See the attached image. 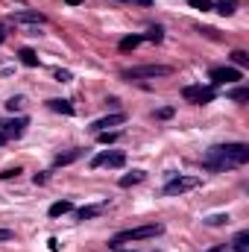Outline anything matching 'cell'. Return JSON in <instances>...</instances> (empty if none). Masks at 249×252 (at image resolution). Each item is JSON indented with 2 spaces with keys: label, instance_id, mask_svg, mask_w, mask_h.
Here are the masks:
<instances>
[{
  "label": "cell",
  "instance_id": "5",
  "mask_svg": "<svg viewBox=\"0 0 249 252\" xmlns=\"http://www.w3.org/2000/svg\"><path fill=\"white\" fill-rule=\"evenodd\" d=\"M182 97H185L187 103H193V106H205V103H211L217 97V91L211 85H185Z\"/></svg>",
  "mask_w": 249,
  "mask_h": 252
},
{
  "label": "cell",
  "instance_id": "6",
  "mask_svg": "<svg viewBox=\"0 0 249 252\" xmlns=\"http://www.w3.org/2000/svg\"><path fill=\"white\" fill-rule=\"evenodd\" d=\"M124 164H126L124 150H103L91 158V167H124Z\"/></svg>",
  "mask_w": 249,
  "mask_h": 252
},
{
  "label": "cell",
  "instance_id": "26",
  "mask_svg": "<svg viewBox=\"0 0 249 252\" xmlns=\"http://www.w3.org/2000/svg\"><path fill=\"white\" fill-rule=\"evenodd\" d=\"M156 118H158V121H167V118H173V106H164V109H158V112H156Z\"/></svg>",
  "mask_w": 249,
  "mask_h": 252
},
{
  "label": "cell",
  "instance_id": "33",
  "mask_svg": "<svg viewBox=\"0 0 249 252\" xmlns=\"http://www.w3.org/2000/svg\"><path fill=\"white\" fill-rule=\"evenodd\" d=\"M6 141H9V138H6V135H3V132H0V147H3V144H6Z\"/></svg>",
  "mask_w": 249,
  "mask_h": 252
},
{
  "label": "cell",
  "instance_id": "15",
  "mask_svg": "<svg viewBox=\"0 0 249 252\" xmlns=\"http://www.w3.org/2000/svg\"><path fill=\"white\" fill-rule=\"evenodd\" d=\"M97 214H103V205H85V208L76 211V220H91V217H97Z\"/></svg>",
  "mask_w": 249,
  "mask_h": 252
},
{
  "label": "cell",
  "instance_id": "27",
  "mask_svg": "<svg viewBox=\"0 0 249 252\" xmlns=\"http://www.w3.org/2000/svg\"><path fill=\"white\" fill-rule=\"evenodd\" d=\"M21 176V167H12V170H3L0 173V179H18Z\"/></svg>",
  "mask_w": 249,
  "mask_h": 252
},
{
  "label": "cell",
  "instance_id": "10",
  "mask_svg": "<svg viewBox=\"0 0 249 252\" xmlns=\"http://www.w3.org/2000/svg\"><path fill=\"white\" fill-rule=\"evenodd\" d=\"M12 21L15 24H47V18L35 9H21V12H12Z\"/></svg>",
  "mask_w": 249,
  "mask_h": 252
},
{
  "label": "cell",
  "instance_id": "30",
  "mask_svg": "<svg viewBox=\"0 0 249 252\" xmlns=\"http://www.w3.org/2000/svg\"><path fill=\"white\" fill-rule=\"evenodd\" d=\"M115 3H135V6H150L153 0H115Z\"/></svg>",
  "mask_w": 249,
  "mask_h": 252
},
{
  "label": "cell",
  "instance_id": "25",
  "mask_svg": "<svg viewBox=\"0 0 249 252\" xmlns=\"http://www.w3.org/2000/svg\"><path fill=\"white\" fill-rule=\"evenodd\" d=\"M211 9H217L220 15H232V12H235V3H229V0H220V3H217V6H211Z\"/></svg>",
  "mask_w": 249,
  "mask_h": 252
},
{
  "label": "cell",
  "instance_id": "18",
  "mask_svg": "<svg viewBox=\"0 0 249 252\" xmlns=\"http://www.w3.org/2000/svg\"><path fill=\"white\" fill-rule=\"evenodd\" d=\"M141 38H144V41H156V44H158V41L164 38V30H161V27H150V30H147V35H141Z\"/></svg>",
  "mask_w": 249,
  "mask_h": 252
},
{
  "label": "cell",
  "instance_id": "22",
  "mask_svg": "<svg viewBox=\"0 0 249 252\" xmlns=\"http://www.w3.org/2000/svg\"><path fill=\"white\" fill-rule=\"evenodd\" d=\"M118 138H121V132H109V129H106V132H97V141H100V144H115Z\"/></svg>",
  "mask_w": 249,
  "mask_h": 252
},
{
  "label": "cell",
  "instance_id": "11",
  "mask_svg": "<svg viewBox=\"0 0 249 252\" xmlns=\"http://www.w3.org/2000/svg\"><path fill=\"white\" fill-rule=\"evenodd\" d=\"M82 158V150H67V153H59L56 156V167H64V164H73V161H79Z\"/></svg>",
  "mask_w": 249,
  "mask_h": 252
},
{
  "label": "cell",
  "instance_id": "23",
  "mask_svg": "<svg viewBox=\"0 0 249 252\" xmlns=\"http://www.w3.org/2000/svg\"><path fill=\"white\" fill-rule=\"evenodd\" d=\"M229 223V214H211L205 217V226H226Z\"/></svg>",
  "mask_w": 249,
  "mask_h": 252
},
{
  "label": "cell",
  "instance_id": "2",
  "mask_svg": "<svg viewBox=\"0 0 249 252\" xmlns=\"http://www.w3.org/2000/svg\"><path fill=\"white\" fill-rule=\"evenodd\" d=\"M164 232V226L161 223H147V226H135V229H124V232H118L112 241H109V247L112 250H118V247H124V244H132V241H147V238H158Z\"/></svg>",
  "mask_w": 249,
  "mask_h": 252
},
{
  "label": "cell",
  "instance_id": "3",
  "mask_svg": "<svg viewBox=\"0 0 249 252\" xmlns=\"http://www.w3.org/2000/svg\"><path fill=\"white\" fill-rule=\"evenodd\" d=\"M173 73V67H167V64H141V67H129L124 70L121 76L124 79H156V76H170Z\"/></svg>",
  "mask_w": 249,
  "mask_h": 252
},
{
  "label": "cell",
  "instance_id": "13",
  "mask_svg": "<svg viewBox=\"0 0 249 252\" xmlns=\"http://www.w3.org/2000/svg\"><path fill=\"white\" fill-rule=\"evenodd\" d=\"M232 252H249V232H238L235 241H232Z\"/></svg>",
  "mask_w": 249,
  "mask_h": 252
},
{
  "label": "cell",
  "instance_id": "8",
  "mask_svg": "<svg viewBox=\"0 0 249 252\" xmlns=\"http://www.w3.org/2000/svg\"><path fill=\"white\" fill-rule=\"evenodd\" d=\"M27 126H30V118H15V121H0V132L6 135V138H21L24 132H27Z\"/></svg>",
  "mask_w": 249,
  "mask_h": 252
},
{
  "label": "cell",
  "instance_id": "31",
  "mask_svg": "<svg viewBox=\"0 0 249 252\" xmlns=\"http://www.w3.org/2000/svg\"><path fill=\"white\" fill-rule=\"evenodd\" d=\"M15 238V232H9V229H0V241H12Z\"/></svg>",
  "mask_w": 249,
  "mask_h": 252
},
{
  "label": "cell",
  "instance_id": "24",
  "mask_svg": "<svg viewBox=\"0 0 249 252\" xmlns=\"http://www.w3.org/2000/svg\"><path fill=\"white\" fill-rule=\"evenodd\" d=\"M232 62L238 64V67H247V64H249V56H247V50H235V53H232Z\"/></svg>",
  "mask_w": 249,
  "mask_h": 252
},
{
  "label": "cell",
  "instance_id": "4",
  "mask_svg": "<svg viewBox=\"0 0 249 252\" xmlns=\"http://www.w3.org/2000/svg\"><path fill=\"white\" fill-rule=\"evenodd\" d=\"M199 176H179V173H170V179H167V185H164V196H182L187 190L199 188Z\"/></svg>",
  "mask_w": 249,
  "mask_h": 252
},
{
  "label": "cell",
  "instance_id": "14",
  "mask_svg": "<svg viewBox=\"0 0 249 252\" xmlns=\"http://www.w3.org/2000/svg\"><path fill=\"white\" fill-rule=\"evenodd\" d=\"M144 170H132V173H126V176H121V188H132V185H138V182H144Z\"/></svg>",
  "mask_w": 249,
  "mask_h": 252
},
{
  "label": "cell",
  "instance_id": "21",
  "mask_svg": "<svg viewBox=\"0 0 249 252\" xmlns=\"http://www.w3.org/2000/svg\"><path fill=\"white\" fill-rule=\"evenodd\" d=\"M24 106H27L24 97H9V100H6V109H9V112H21Z\"/></svg>",
  "mask_w": 249,
  "mask_h": 252
},
{
  "label": "cell",
  "instance_id": "29",
  "mask_svg": "<svg viewBox=\"0 0 249 252\" xmlns=\"http://www.w3.org/2000/svg\"><path fill=\"white\" fill-rule=\"evenodd\" d=\"M190 3H193L196 9H202V12H205V9H211V0H190Z\"/></svg>",
  "mask_w": 249,
  "mask_h": 252
},
{
  "label": "cell",
  "instance_id": "7",
  "mask_svg": "<svg viewBox=\"0 0 249 252\" xmlns=\"http://www.w3.org/2000/svg\"><path fill=\"white\" fill-rule=\"evenodd\" d=\"M208 76H211L214 85H232V82H241V79H244L241 67H214Z\"/></svg>",
  "mask_w": 249,
  "mask_h": 252
},
{
  "label": "cell",
  "instance_id": "19",
  "mask_svg": "<svg viewBox=\"0 0 249 252\" xmlns=\"http://www.w3.org/2000/svg\"><path fill=\"white\" fill-rule=\"evenodd\" d=\"M229 100H235V103H247L249 100V88H232V91H229Z\"/></svg>",
  "mask_w": 249,
  "mask_h": 252
},
{
  "label": "cell",
  "instance_id": "20",
  "mask_svg": "<svg viewBox=\"0 0 249 252\" xmlns=\"http://www.w3.org/2000/svg\"><path fill=\"white\" fill-rule=\"evenodd\" d=\"M141 41H144L141 35H126L124 41H121V50H135V47H138Z\"/></svg>",
  "mask_w": 249,
  "mask_h": 252
},
{
  "label": "cell",
  "instance_id": "9",
  "mask_svg": "<svg viewBox=\"0 0 249 252\" xmlns=\"http://www.w3.org/2000/svg\"><path fill=\"white\" fill-rule=\"evenodd\" d=\"M121 124H126V115H124V112H115V115H109V118H100V121H94L88 129L97 135V132H106L109 126H121Z\"/></svg>",
  "mask_w": 249,
  "mask_h": 252
},
{
  "label": "cell",
  "instance_id": "36",
  "mask_svg": "<svg viewBox=\"0 0 249 252\" xmlns=\"http://www.w3.org/2000/svg\"><path fill=\"white\" fill-rule=\"evenodd\" d=\"M229 3H235V0H229Z\"/></svg>",
  "mask_w": 249,
  "mask_h": 252
},
{
  "label": "cell",
  "instance_id": "17",
  "mask_svg": "<svg viewBox=\"0 0 249 252\" xmlns=\"http://www.w3.org/2000/svg\"><path fill=\"white\" fill-rule=\"evenodd\" d=\"M53 112H62V115H73V106H70V100H50L47 103Z\"/></svg>",
  "mask_w": 249,
  "mask_h": 252
},
{
  "label": "cell",
  "instance_id": "12",
  "mask_svg": "<svg viewBox=\"0 0 249 252\" xmlns=\"http://www.w3.org/2000/svg\"><path fill=\"white\" fill-rule=\"evenodd\" d=\"M70 211H73V202H70V199H59V202L50 205L47 214H50V217H62V214H70Z\"/></svg>",
  "mask_w": 249,
  "mask_h": 252
},
{
  "label": "cell",
  "instance_id": "16",
  "mask_svg": "<svg viewBox=\"0 0 249 252\" xmlns=\"http://www.w3.org/2000/svg\"><path fill=\"white\" fill-rule=\"evenodd\" d=\"M18 56H21V62L27 64V67H38V56H35V50H30V47H24V50H21Z\"/></svg>",
  "mask_w": 249,
  "mask_h": 252
},
{
  "label": "cell",
  "instance_id": "32",
  "mask_svg": "<svg viewBox=\"0 0 249 252\" xmlns=\"http://www.w3.org/2000/svg\"><path fill=\"white\" fill-rule=\"evenodd\" d=\"M67 6H79V3H85V0H64Z\"/></svg>",
  "mask_w": 249,
  "mask_h": 252
},
{
  "label": "cell",
  "instance_id": "28",
  "mask_svg": "<svg viewBox=\"0 0 249 252\" xmlns=\"http://www.w3.org/2000/svg\"><path fill=\"white\" fill-rule=\"evenodd\" d=\"M56 79H59V82H70L73 76H70V70H56Z\"/></svg>",
  "mask_w": 249,
  "mask_h": 252
},
{
  "label": "cell",
  "instance_id": "35",
  "mask_svg": "<svg viewBox=\"0 0 249 252\" xmlns=\"http://www.w3.org/2000/svg\"><path fill=\"white\" fill-rule=\"evenodd\" d=\"M3 38H6V32H3V27H0V41H3Z\"/></svg>",
  "mask_w": 249,
  "mask_h": 252
},
{
  "label": "cell",
  "instance_id": "34",
  "mask_svg": "<svg viewBox=\"0 0 249 252\" xmlns=\"http://www.w3.org/2000/svg\"><path fill=\"white\" fill-rule=\"evenodd\" d=\"M115 252H138V250H121V247H118V250H115Z\"/></svg>",
  "mask_w": 249,
  "mask_h": 252
},
{
  "label": "cell",
  "instance_id": "1",
  "mask_svg": "<svg viewBox=\"0 0 249 252\" xmlns=\"http://www.w3.org/2000/svg\"><path fill=\"white\" fill-rule=\"evenodd\" d=\"M247 161H249V144H217L202 156V167L211 170V173L244 167Z\"/></svg>",
  "mask_w": 249,
  "mask_h": 252
}]
</instances>
